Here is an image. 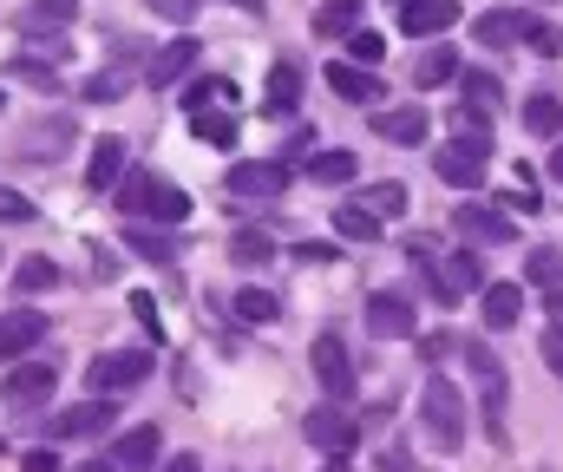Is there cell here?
<instances>
[{"instance_id":"18","label":"cell","mask_w":563,"mask_h":472,"mask_svg":"<svg viewBox=\"0 0 563 472\" xmlns=\"http://www.w3.org/2000/svg\"><path fill=\"white\" fill-rule=\"evenodd\" d=\"M112 460H119V472H157V460H164V433L144 420V427H125L119 433V447H112Z\"/></svg>"},{"instance_id":"41","label":"cell","mask_w":563,"mask_h":472,"mask_svg":"<svg viewBox=\"0 0 563 472\" xmlns=\"http://www.w3.org/2000/svg\"><path fill=\"white\" fill-rule=\"evenodd\" d=\"M525 46L551 59V53H563V26H558V20H531V26H525Z\"/></svg>"},{"instance_id":"51","label":"cell","mask_w":563,"mask_h":472,"mask_svg":"<svg viewBox=\"0 0 563 472\" xmlns=\"http://www.w3.org/2000/svg\"><path fill=\"white\" fill-rule=\"evenodd\" d=\"M544 315H551V321H563V283H558V289H544Z\"/></svg>"},{"instance_id":"42","label":"cell","mask_w":563,"mask_h":472,"mask_svg":"<svg viewBox=\"0 0 563 472\" xmlns=\"http://www.w3.org/2000/svg\"><path fill=\"white\" fill-rule=\"evenodd\" d=\"M452 125H459L465 139H492V112H485V106H452Z\"/></svg>"},{"instance_id":"3","label":"cell","mask_w":563,"mask_h":472,"mask_svg":"<svg viewBox=\"0 0 563 472\" xmlns=\"http://www.w3.org/2000/svg\"><path fill=\"white\" fill-rule=\"evenodd\" d=\"M426 289H432V303L439 309H452V303H465V296H478L485 289V256L465 243V250H445L439 263H426Z\"/></svg>"},{"instance_id":"28","label":"cell","mask_w":563,"mask_h":472,"mask_svg":"<svg viewBox=\"0 0 563 472\" xmlns=\"http://www.w3.org/2000/svg\"><path fill=\"white\" fill-rule=\"evenodd\" d=\"M361 7H367V0H321L314 33H321V40H347V33H361Z\"/></svg>"},{"instance_id":"15","label":"cell","mask_w":563,"mask_h":472,"mask_svg":"<svg viewBox=\"0 0 563 472\" xmlns=\"http://www.w3.org/2000/svg\"><path fill=\"white\" fill-rule=\"evenodd\" d=\"M328 86H334L347 106H380V99H387L380 73H374V66H354V59H328Z\"/></svg>"},{"instance_id":"6","label":"cell","mask_w":563,"mask_h":472,"mask_svg":"<svg viewBox=\"0 0 563 472\" xmlns=\"http://www.w3.org/2000/svg\"><path fill=\"white\" fill-rule=\"evenodd\" d=\"M53 387H59V367H46V361H13L7 367V381H0V400H7V414H40L46 400H53Z\"/></svg>"},{"instance_id":"21","label":"cell","mask_w":563,"mask_h":472,"mask_svg":"<svg viewBox=\"0 0 563 472\" xmlns=\"http://www.w3.org/2000/svg\"><path fill=\"white\" fill-rule=\"evenodd\" d=\"M374 132L387 145H426L432 119H426V106H394V112H374Z\"/></svg>"},{"instance_id":"39","label":"cell","mask_w":563,"mask_h":472,"mask_svg":"<svg viewBox=\"0 0 563 472\" xmlns=\"http://www.w3.org/2000/svg\"><path fill=\"white\" fill-rule=\"evenodd\" d=\"M217 99H230V106H236V86H230V79H197V86L184 92V106H190V112H210Z\"/></svg>"},{"instance_id":"50","label":"cell","mask_w":563,"mask_h":472,"mask_svg":"<svg viewBox=\"0 0 563 472\" xmlns=\"http://www.w3.org/2000/svg\"><path fill=\"white\" fill-rule=\"evenodd\" d=\"M157 472H203V460L197 453H177V460H157Z\"/></svg>"},{"instance_id":"44","label":"cell","mask_w":563,"mask_h":472,"mask_svg":"<svg viewBox=\"0 0 563 472\" xmlns=\"http://www.w3.org/2000/svg\"><path fill=\"white\" fill-rule=\"evenodd\" d=\"M538 354H544V367H551V374L563 381V321H551V328H544V341H538Z\"/></svg>"},{"instance_id":"38","label":"cell","mask_w":563,"mask_h":472,"mask_svg":"<svg viewBox=\"0 0 563 472\" xmlns=\"http://www.w3.org/2000/svg\"><path fill=\"white\" fill-rule=\"evenodd\" d=\"M230 256H236V263H269V256H276V237H263V230H236V237H230Z\"/></svg>"},{"instance_id":"37","label":"cell","mask_w":563,"mask_h":472,"mask_svg":"<svg viewBox=\"0 0 563 472\" xmlns=\"http://www.w3.org/2000/svg\"><path fill=\"white\" fill-rule=\"evenodd\" d=\"M190 119H197L190 132H197L203 145H223V152L236 145V119H230V112H190Z\"/></svg>"},{"instance_id":"23","label":"cell","mask_w":563,"mask_h":472,"mask_svg":"<svg viewBox=\"0 0 563 472\" xmlns=\"http://www.w3.org/2000/svg\"><path fill=\"white\" fill-rule=\"evenodd\" d=\"M295 106H301V66L295 59H276L269 66V86H263V112L269 119H288Z\"/></svg>"},{"instance_id":"2","label":"cell","mask_w":563,"mask_h":472,"mask_svg":"<svg viewBox=\"0 0 563 472\" xmlns=\"http://www.w3.org/2000/svg\"><path fill=\"white\" fill-rule=\"evenodd\" d=\"M73 145H79V119H73V112H40V119L20 125V139H13V164L53 171L59 157H73Z\"/></svg>"},{"instance_id":"26","label":"cell","mask_w":563,"mask_h":472,"mask_svg":"<svg viewBox=\"0 0 563 472\" xmlns=\"http://www.w3.org/2000/svg\"><path fill=\"white\" fill-rule=\"evenodd\" d=\"M125 92H132V66H106V73L79 79V106H112V99H125Z\"/></svg>"},{"instance_id":"20","label":"cell","mask_w":563,"mask_h":472,"mask_svg":"<svg viewBox=\"0 0 563 472\" xmlns=\"http://www.w3.org/2000/svg\"><path fill=\"white\" fill-rule=\"evenodd\" d=\"M525 13H511V7H498V13H478V26H472V40L485 46V53H505V46H525Z\"/></svg>"},{"instance_id":"40","label":"cell","mask_w":563,"mask_h":472,"mask_svg":"<svg viewBox=\"0 0 563 472\" xmlns=\"http://www.w3.org/2000/svg\"><path fill=\"white\" fill-rule=\"evenodd\" d=\"M347 59H354V66H380V59H387V40L361 26V33H347Z\"/></svg>"},{"instance_id":"43","label":"cell","mask_w":563,"mask_h":472,"mask_svg":"<svg viewBox=\"0 0 563 472\" xmlns=\"http://www.w3.org/2000/svg\"><path fill=\"white\" fill-rule=\"evenodd\" d=\"M40 210H33V197L26 190H0V223H33Z\"/></svg>"},{"instance_id":"54","label":"cell","mask_w":563,"mask_h":472,"mask_svg":"<svg viewBox=\"0 0 563 472\" xmlns=\"http://www.w3.org/2000/svg\"><path fill=\"white\" fill-rule=\"evenodd\" d=\"M236 7H243V13H263V0H236Z\"/></svg>"},{"instance_id":"24","label":"cell","mask_w":563,"mask_h":472,"mask_svg":"<svg viewBox=\"0 0 563 472\" xmlns=\"http://www.w3.org/2000/svg\"><path fill=\"white\" fill-rule=\"evenodd\" d=\"M73 13H79V0H33V7H20L13 33H73Z\"/></svg>"},{"instance_id":"10","label":"cell","mask_w":563,"mask_h":472,"mask_svg":"<svg viewBox=\"0 0 563 472\" xmlns=\"http://www.w3.org/2000/svg\"><path fill=\"white\" fill-rule=\"evenodd\" d=\"M452 230H459L472 250H505V243H518V230H511V217H505L498 204H459V210H452Z\"/></svg>"},{"instance_id":"35","label":"cell","mask_w":563,"mask_h":472,"mask_svg":"<svg viewBox=\"0 0 563 472\" xmlns=\"http://www.w3.org/2000/svg\"><path fill=\"white\" fill-rule=\"evenodd\" d=\"M459 73H465V66H459V53H452V46H432L420 66H413V79H420L426 92H432V86H445V79H459Z\"/></svg>"},{"instance_id":"52","label":"cell","mask_w":563,"mask_h":472,"mask_svg":"<svg viewBox=\"0 0 563 472\" xmlns=\"http://www.w3.org/2000/svg\"><path fill=\"white\" fill-rule=\"evenodd\" d=\"M73 472H119V460H79Z\"/></svg>"},{"instance_id":"56","label":"cell","mask_w":563,"mask_h":472,"mask_svg":"<svg viewBox=\"0 0 563 472\" xmlns=\"http://www.w3.org/2000/svg\"><path fill=\"white\" fill-rule=\"evenodd\" d=\"M0 106H7V99H0Z\"/></svg>"},{"instance_id":"9","label":"cell","mask_w":563,"mask_h":472,"mask_svg":"<svg viewBox=\"0 0 563 472\" xmlns=\"http://www.w3.org/2000/svg\"><path fill=\"white\" fill-rule=\"evenodd\" d=\"M282 190H288V164H282V157H243V164L223 171V197L263 204V197H282Z\"/></svg>"},{"instance_id":"4","label":"cell","mask_w":563,"mask_h":472,"mask_svg":"<svg viewBox=\"0 0 563 472\" xmlns=\"http://www.w3.org/2000/svg\"><path fill=\"white\" fill-rule=\"evenodd\" d=\"M420 414H426V440H432L439 453H459V447H465V400H459L452 381H439V374L426 381Z\"/></svg>"},{"instance_id":"30","label":"cell","mask_w":563,"mask_h":472,"mask_svg":"<svg viewBox=\"0 0 563 472\" xmlns=\"http://www.w3.org/2000/svg\"><path fill=\"white\" fill-rule=\"evenodd\" d=\"M354 204H367V210H374L380 223H394V217L407 210V184H400V177H380V184H367V190H361Z\"/></svg>"},{"instance_id":"22","label":"cell","mask_w":563,"mask_h":472,"mask_svg":"<svg viewBox=\"0 0 563 472\" xmlns=\"http://www.w3.org/2000/svg\"><path fill=\"white\" fill-rule=\"evenodd\" d=\"M478 309H485V328H492V334H505V328H518V315H525V289H518V283H485V289H478Z\"/></svg>"},{"instance_id":"17","label":"cell","mask_w":563,"mask_h":472,"mask_svg":"<svg viewBox=\"0 0 563 472\" xmlns=\"http://www.w3.org/2000/svg\"><path fill=\"white\" fill-rule=\"evenodd\" d=\"M125 171H132V145H125L119 132L92 139V164H86V184H92V190H119Z\"/></svg>"},{"instance_id":"25","label":"cell","mask_w":563,"mask_h":472,"mask_svg":"<svg viewBox=\"0 0 563 472\" xmlns=\"http://www.w3.org/2000/svg\"><path fill=\"white\" fill-rule=\"evenodd\" d=\"M525 132H531V139H563V99L558 92L538 86V92L525 99Z\"/></svg>"},{"instance_id":"29","label":"cell","mask_w":563,"mask_h":472,"mask_svg":"<svg viewBox=\"0 0 563 472\" xmlns=\"http://www.w3.org/2000/svg\"><path fill=\"white\" fill-rule=\"evenodd\" d=\"M125 250H139L144 263H157V270H177V243L157 237L151 223H125Z\"/></svg>"},{"instance_id":"14","label":"cell","mask_w":563,"mask_h":472,"mask_svg":"<svg viewBox=\"0 0 563 472\" xmlns=\"http://www.w3.org/2000/svg\"><path fill=\"white\" fill-rule=\"evenodd\" d=\"M119 420V407H112V394H99V400H79V407H66L59 420H46V433L53 440H92V433H106Z\"/></svg>"},{"instance_id":"48","label":"cell","mask_w":563,"mask_h":472,"mask_svg":"<svg viewBox=\"0 0 563 472\" xmlns=\"http://www.w3.org/2000/svg\"><path fill=\"white\" fill-rule=\"evenodd\" d=\"M132 315H139V321H144V334H164V321H157V303H151L144 289H139V296H132Z\"/></svg>"},{"instance_id":"36","label":"cell","mask_w":563,"mask_h":472,"mask_svg":"<svg viewBox=\"0 0 563 472\" xmlns=\"http://www.w3.org/2000/svg\"><path fill=\"white\" fill-rule=\"evenodd\" d=\"M525 283H531V289H558V283H563V250L538 243V250H531V263H525Z\"/></svg>"},{"instance_id":"32","label":"cell","mask_w":563,"mask_h":472,"mask_svg":"<svg viewBox=\"0 0 563 472\" xmlns=\"http://www.w3.org/2000/svg\"><path fill=\"white\" fill-rule=\"evenodd\" d=\"M236 321H250V328H269V321H282V303L269 296V289H236Z\"/></svg>"},{"instance_id":"11","label":"cell","mask_w":563,"mask_h":472,"mask_svg":"<svg viewBox=\"0 0 563 472\" xmlns=\"http://www.w3.org/2000/svg\"><path fill=\"white\" fill-rule=\"evenodd\" d=\"M308 361H314V381H321V394H328V400H354V394H361V381H354V361H347L341 334H314Z\"/></svg>"},{"instance_id":"8","label":"cell","mask_w":563,"mask_h":472,"mask_svg":"<svg viewBox=\"0 0 563 472\" xmlns=\"http://www.w3.org/2000/svg\"><path fill=\"white\" fill-rule=\"evenodd\" d=\"M301 433H308V447H321V453H354V440H361V420L347 414V400H321L308 420H301Z\"/></svg>"},{"instance_id":"27","label":"cell","mask_w":563,"mask_h":472,"mask_svg":"<svg viewBox=\"0 0 563 472\" xmlns=\"http://www.w3.org/2000/svg\"><path fill=\"white\" fill-rule=\"evenodd\" d=\"M59 276H66V270H59L53 256H20V263H13V289H20V296H46V289H59Z\"/></svg>"},{"instance_id":"16","label":"cell","mask_w":563,"mask_h":472,"mask_svg":"<svg viewBox=\"0 0 563 472\" xmlns=\"http://www.w3.org/2000/svg\"><path fill=\"white\" fill-rule=\"evenodd\" d=\"M40 341H46V315H40V309L0 315V361H26Z\"/></svg>"},{"instance_id":"47","label":"cell","mask_w":563,"mask_h":472,"mask_svg":"<svg viewBox=\"0 0 563 472\" xmlns=\"http://www.w3.org/2000/svg\"><path fill=\"white\" fill-rule=\"evenodd\" d=\"M374 472H413L407 447H380V453H374Z\"/></svg>"},{"instance_id":"1","label":"cell","mask_w":563,"mask_h":472,"mask_svg":"<svg viewBox=\"0 0 563 472\" xmlns=\"http://www.w3.org/2000/svg\"><path fill=\"white\" fill-rule=\"evenodd\" d=\"M112 197H119L125 223H164V230H184V217H190V197H184L170 177H157V171H125Z\"/></svg>"},{"instance_id":"19","label":"cell","mask_w":563,"mask_h":472,"mask_svg":"<svg viewBox=\"0 0 563 472\" xmlns=\"http://www.w3.org/2000/svg\"><path fill=\"white\" fill-rule=\"evenodd\" d=\"M445 26H459V0H407L400 7V33L407 40H432Z\"/></svg>"},{"instance_id":"13","label":"cell","mask_w":563,"mask_h":472,"mask_svg":"<svg viewBox=\"0 0 563 472\" xmlns=\"http://www.w3.org/2000/svg\"><path fill=\"white\" fill-rule=\"evenodd\" d=\"M197 53H203V46H197L190 33H177L170 46H151V59H144V86L170 92L177 79H190V73H197Z\"/></svg>"},{"instance_id":"49","label":"cell","mask_w":563,"mask_h":472,"mask_svg":"<svg viewBox=\"0 0 563 472\" xmlns=\"http://www.w3.org/2000/svg\"><path fill=\"white\" fill-rule=\"evenodd\" d=\"M151 13H164V20H177V26H184V20L197 13V0H151Z\"/></svg>"},{"instance_id":"31","label":"cell","mask_w":563,"mask_h":472,"mask_svg":"<svg viewBox=\"0 0 563 472\" xmlns=\"http://www.w3.org/2000/svg\"><path fill=\"white\" fill-rule=\"evenodd\" d=\"M459 92H465V106H485V112H498V99H505L498 73H485V66H465L459 73Z\"/></svg>"},{"instance_id":"12","label":"cell","mask_w":563,"mask_h":472,"mask_svg":"<svg viewBox=\"0 0 563 472\" xmlns=\"http://www.w3.org/2000/svg\"><path fill=\"white\" fill-rule=\"evenodd\" d=\"M367 334H380V341H413V334H420V315H413V303H407L400 289H374V296H367Z\"/></svg>"},{"instance_id":"45","label":"cell","mask_w":563,"mask_h":472,"mask_svg":"<svg viewBox=\"0 0 563 472\" xmlns=\"http://www.w3.org/2000/svg\"><path fill=\"white\" fill-rule=\"evenodd\" d=\"M295 263H341L334 243H295Z\"/></svg>"},{"instance_id":"53","label":"cell","mask_w":563,"mask_h":472,"mask_svg":"<svg viewBox=\"0 0 563 472\" xmlns=\"http://www.w3.org/2000/svg\"><path fill=\"white\" fill-rule=\"evenodd\" d=\"M551 177H558V184H563V145H558V152H551Z\"/></svg>"},{"instance_id":"34","label":"cell","mask_w":563,"mask_h":472,"mask_svg":"<svg viewBox=\"0 0 563 472\" xmlns=\"http://www.w3.org/2000/svg\"><path fill=\"white\" fill-rule=\"evenodd\" d=\"M354 171H361V164H354V152H341V145L308 157V177H314V184H354Z\"/></svg>"},{"instance_id":"46","label":"cell","mask_w":563,"mask_h":472,"mask_svg":"<svg viewBox=\"0 0 563 472\" xmlns=\"http://www.w3.org/2000/svg\"><path fill=\"white\" fill-rule=\"evenodd\" d=\"M20 472H59V453L53 447H33V453H20Z\"/></svg>"},{"instance_id":"33","label":"cell","mask_w":563,"mask_h":472,"mask_svg":"<svg viewBox=\"0 0 563 472\" xmlns=\"http://www.w3.org/2000/svg\"><path fill=\"white\" fill-rule=\"evenodd\" d=\"M334 230H341V237H354V243H374L387 223H380L367 204H341V210H334Z\"/></svg>"},{"instance_id":"5","label":"cell","mask_w":563,"mask_h":472,"mask_svg":"<svg viewBox=\"0 0 563 472\" xmlns=\"http://www.w3.org/2000/svg\"><path fill=\"white\" fill-rule=\"evenodd\" d=\"M432 171H439V184H452V190H478L485 177H492V139H465V132H452L439 157H432Z\"/></svg>"},{"instance_id":"55","label":"cell","mask_w":563,"mask_h":472,"mask_svg":"<svg viewBox=\"0 0 563 472\" xmlns=\"http://www.w3.org/2000/svg\"><path fill=\"white\" fill-rule=\"evenodd\" d=\"M544 7H551V0H544Z\"/></svg>"},{"instance_id":"7","label":"cell","mask_w":563,"mask_h":472,"mask_svg":"<svg viewBox=\"0 0 563 472\" xmlns=\"http://www.w3.org/2000/svg\"><path fill=\"white\" fill-rule=\"evenodd\" d=\"M151 367H157V361H151L144 348H106V354L86 367V387H92V394H132V387L151 381Z\"/></svg>"}]
</instances>
